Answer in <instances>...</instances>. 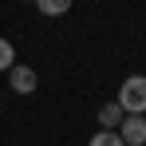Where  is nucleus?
<instances>
[{
	"label": "nucleus",
	"mask_w": 146,
	"mask_h": 146,
	"mask_svg": "<svg viewBox=\"0 0 146 146\" xmlns=\"http://www.w3.org/2000/svg\"><path fill=\"white\" fill-rule=\"evenodd\" d=\"M122 119H126V115H122L119 103H103V107H99V126H103V130H119Z\"/></svg>",
	"instance_id": "4"
},
{
	"label": "nucleus",
	"mask_w": 146,
	"mask_h": 146,
	"mask_svg": "<svg viewBox=\"0 0 146 146\" xmlns=\"http://www.w3.org/2000/svg\"><path fill=\"white\" fill-rule=\"evenodd\" d=\"M36 8L44 16H67L71 12V0H36Z\"/></svg>",
	"instance_id": "5"
},
{
	"label": "nucleus",
	"mask_w": 146,
	"mask_h": 146,
	"mask_svg": "<svg viewBox=\"0 0 146 146\" xmlns=\"http://www.w3.org/2000/svg\"><path fill=\"white\" fill-rule=\"evenodd\" d=\"M122 115H146V75H126L119 87Z\"/></svg>",
	"instance_id": "1"
},
{
	"label": "nucleus",
	"mask_w": 146,
	"mask_h": 146,
	"mask_svg": "<svg viewBox=\"0 0 146 146\" xmlns=\"http://www.w3.org/2000/svg\"><path fill=\"white\" fill-rule=\"evenodd\" d=\"M8 87H12L16 95H32V91L40 87V79H36V71H32L28 63H12V67H8Z\"/></svg>",
	"instance_id": "3"
},
{
	"label": "nucleus",
	"mask_w": 146,
	"mask_h": 146,
	"mask_svg": "<svg viewBox=\"0 0 146 146\" xmlns=\"http://www.w3.org/2000/svg\"><path fill=\"white\" fill-rule=\"evenodd\" d=\"M12 63H16V48H12V44L0 36V71H8Z\"/></svg>",
	"instance_id": "6"
},
{
	"label": "nucleus",
	"mask_w": 146,
	"mask_h": 146,
	"mask_svg": "<svg viewBox=\"0 0 146 146\" xmlns=\"http://www.w3.org/2000/svg\"><path fill=\"white\" fill-rule=\"evenodd\" d=\"M115 134L122 138V146H146V115H126Z\"/></svg>",
	"instance_id": "2"
},
{
	"label": "nucleus",
	"mask_w": 146,
	"mask_h": 146,
	"mask_svg": "<svg viewBox=\"0 0 146 146\" xmlns=\"http://www.w3.org/2000/svg\"><path fill=\"white\" fill-rule=\"evenodd\" d=\"M87 146H122V138L115 134V130H99V134H95Z\"/></svg>",
	"instance_id": "7"
},
{
	"label": "nucleus",
	"mask_w": 146,
	"mask_h": 146,
	"mask_svg": "<svg viewBox=\"0 0 146 146\" xmlns=\"http://www.w3.org/2000/svg\"><path fill=\"white\" fill-rule=\"evenodd\" d=\"M28 4H36V0H28Z\"/></svg>",
	"instance_id": "8"
}]
</instances>
